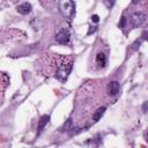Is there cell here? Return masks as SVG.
<instances>
[{"mask_svg": "<svg viewBox=\"0 0 148 148\" xmlns=\"http://www.w3.org/2000/svg\"><path fill=\"white\" fill-rule=\"evenodd\" d=\"M72 67H73V61H72L71 58H68V59H62V61L58 65V68H57V71H56V76H57V79L60 80V81H62V82L66 81L68 74H69L71 71H72Z\"/></svg>", "mask_w": 148, "mask_h": 148, "instance_id": "1", "label": "cell"}, {"mask_svg": "<svg viewBox=\"0 0 148 148\" xmlns=\"http://www.w3.org/2000/svg\"><path fill=\"white\" fill-rule=\"evenodd\" d=\"M141 40H142V39H140V40H139V39H136V40L133 43V45H132V50H133V51H135V50L139 47V45L141 44Z\"/></svg>", "mask_w": 148, "mask_h": 148, "instance_id": "10", "label": "cell"}, {"mask_svg": "<svg viewBox=\"0 0 148 148\" xmlns=\"http://www.w3.org/2000/svg\"><path fill=\"white\" fill-rule=\"evenodd\" d=\"M145 18H146V15L143 13L138 12V13H134L131 16V23H132L133 27H139V25H141L143 23Z\"/></svg>", "mask_w": 148, "mask_h": 148, "instance_id": "4", "label": "cell"}, {"mask_svg": "<svg viewBox=\"0 0 148 148\" xmlns=\"http://www.w3.org/2000/svg\"><path fill=\"white\" fill-rule=\"evenodd\" d=\"M119 89H120V87H119V83L117 81H111V82L108 83L106 90H108V94L109 95H111V96L117 95L119 92Z\"/></svg>", "mask_w": 148, "mask_h": 148, "instance_id": "5", "label": "cell"}, {"mask_svg": "<svg viewBox=\"0 0 148 148\" xmlns=\"http://www.w3.org/2000/svg\"><path fill=\"white\" fill-rule=\"evenodd\" d=\"M106 61H108V59H106L105 53H103V52H98L97 56H96V64H97L99 67H105Z\"/></svg>", "mask_w": 148, "mask_h": 148, "instance_id": "7", "label": "cell"}, {"mask_svg": "<svg viewBox=\"0 0 148 148\" xmlns=\"http://www.w3.org/2000/svg\"><path fill=\"white\" fill-rule=\"evenodd\" d=\"M142 109H143V112H146V110H147V102H145V103H143Z\"/></svg>", "mask_w": 148, "mask_h": 148, "instance_id": "13", "label": "cell"}, {"mask_svg": "<svg viewBox=\"0 0 148 148\" xmlns=\"http://www.w3.org/2000/svg\"><path fill=\"white\" fill-rule=\"evenodd\" d=\"M105 110H106V108L105 106H99L95 112H94V114H92V121L94 123H97L101 118H102V116L104 114V112H105Z\"/></svg>", "mask_w": 148, "mask_h": 148, "instance_id": "8", "label": "cell"}, {"mask_svg": "<svg viewBox=\"0 0 148 148\" xmlns=\"http://www.w3.org/2000/svg\"><path fill=\"white\" fill-rule=\"evenodd\" d=\"M91 21L92 22H98V15H92L91 16Z\"/></svg>", "mask_w": 148, "mask_h": 148, "instance_id": "12", "label": "cell"}, {"mask_svg": "<svg viewBox=\"0 0 148 148\" xmlns=\"http://www.w3.org/2000/svg\"><path fill=\"white\" fill-rule=\"evenodd\" d=\"M59 9L65 18L72 20L75 14V2L74 1H60Z\"/></svg>", "mask_w": 148, "mask_h": 148, "instance_id": "2", "label": "cell"}, {"mask_svg": "<svg viewBox=\"0 0 148 148\" xmlns=\"http://www.w3.org/2000/svg\"><path fill=\"white\" fill-rule=\"evenodd\" d=\"M69 38H71V34H69V31H68L67 29H61V30L56 35V40H57V43L62 44V45L68 44Z\"/></svg>", "mask_w": 148, "mask_h": 148, "instance_id": "3", "label": "cell"}, {"mask_svg": "<svg viewBox=\"0 0 148 148\" xmlns=\"http://www.w3.org/2000/svg\"><path fill=\"white\" fill-rule=\"evenodd\" d=\"M16 10H17L20 14H22V15L29 14L30 10H31V5H30L29 2H23V3H21V5H18V6L16 7Z\"/></svg>", "mask_w": 148, "mask_h": 148, "instance_id": "6", "label": "cell"}, {"mask_svg": "<svg viewBox=\"0 0 148 148\" xmlns=\"http://www.w3.org/2000/svg\"><path fill=\"white\" fill-rule=\"evenodd\" d=\"M125 21H126V18L123 16V17H121V21L119 22V27H121V28H123V27L125 25Z\"/></svg>", "mask_w": 148, "mask_h": 148, "instance_id": "11", "label": "cell"}, {"mask_svg": "<svg viewBox=\"0 0 148 148\" xmlns=\"http://www.w3.org/2000/svg\"><path fill=\"white\" fill-rule=\"evenodd\" d=\"M49 120H50V116L49 114H44V116L40 117V119L38 121V132H42L43 131V128L46 126V124L49 123Z\"/></svg>", "mask_w": 148, "mask_h": 148, "instance_id": "9", "label": "cell"}]
</instances>
